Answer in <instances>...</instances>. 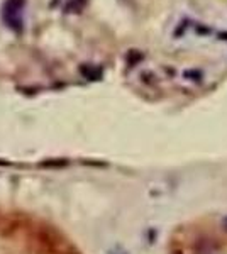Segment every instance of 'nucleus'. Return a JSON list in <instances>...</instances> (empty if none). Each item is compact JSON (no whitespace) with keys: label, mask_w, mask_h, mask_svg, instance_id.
Segmentation results:
<instances>
[{"label":"nucleus","mask_w":227,"mask_h":254,"mask_svg":"<svg viewBox=\"0 0 227 254\" xmlns=\"http://www.w3.org/2000/svg\"><path fill=\"white\" fill-rule=\"evenodd\" d=\"M36 243H38L41 248H43V251L48 254H76L75 249H73L63 237L49 227L39 229L38 236H36Z\"/></svg>","instance_id":"1"},{"label":"nucleus","mask_w":227,"mask_h":254,"mask_svg":"<svg viewBox=\"0 0 227 254\" xmlns=\"http://www.w3.org/2000/svg\"><path fill=\"white\" fill-rule=\"evenodd\" d=\"M222 229H224V232H227V215L222 219Z\"/></svg>","instance_id":"7"},{"label":"nucleus","mask_w":227,"mask_h":254,"mask_svg":"<svg viewBox=\"0 0 227 254\" xmlns=\"http://www.w3.org/2000/svg\"><path fill=\"white\" fill-rule=\"evenodd\" d=\"M197 32H210V29H207V27H202V26H197Z\"/></svg>","instance_id":"5"},{"label":"nucleus","mask_w":227,"mask_h":254,"mask_svg":"<svg viewBox=\"0 0 227 254\" xmlns=\"http://www.w3.org/2000/svg\"><path fill=\"white\" fill-rule=\"evenodd\" d=\"M27 0H5L2 5V20L15 34L24 31V7Z\"/></svg>","instance_id":"2"},{"label":"nucleus","mask_w":227,"mask_h":254,"mask_svg":"<svg viewBox=\"0 0 227 254\" xmlns=\"http://www.w3.org/2000/svg\"><path fill=\"white\" fill-rule=\"evenodd\" d=\"M183 76L185 78H188V80H192V81H202V71L200 69H197V68H193V69H187V71L183 73Z\"/></svg>","instance_id":"3"},{"label":"nucleus","mask_w":227,"mask_h":254,"mask_svg":"<svg viewBox=\"0 0 227 254\" xmlns=\"http://www.w3.org/2000/svg\"><path fill=\"white\" fill-rule=\"evenodd\" d=\"M219 39H222V41H227V32H219Z\"/></svg>","instance_id":"6"},{"label":"nucleus","mask_w":227,"mask_h":254,"mask_svg":"<svg viewBox=\"0 0 227 254\" xmlns=\"http://www.w3.org/2000/svg\"><path fill=\"white\" fill-rule=\"evenodd\" d=\"M188 22H190V20H181V26L178 27V29H176L175 31V36H176V38H180V36L181 34H183V31H187V27H188Z\"/></svg>","instance_id":"4"}]
</instances>
